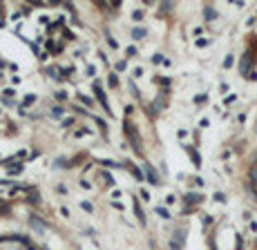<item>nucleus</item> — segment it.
Wrapping results in <instances>:
<instances>
[{
  "label": "nucleus",
  "instance_id": "39448f33",
  "mask_svg": "<svg viewBox=\"0 0 257 250\" xmlns=\"http://www.w3.org/2000/svg\"><path fill=\"white\" fill-rule=\"evenodd\" d=\"M134 212H137V217L141 223H146V217H143V210H141V206H139V201H134Z\"/></svg>",
  "mask_w": 257,
  "mask_h": 250
},
{
  "label": "nucleus",
  "instance_id": "ddd939ff",
  "mask_svg": "<svg viewBox=\"0 0 257 250\" xmlns=\"http://www.w3.org/2000/svg\"><path fill=\"white\" fill-rule=\"evenodd\" d=\"M152 63L157 65V63H161V54H157V56H152Z\"/></svg>",
  "mask_w": 257,
  "mask_h": 250
},
{
  "label": "nucleus",
  "instance_id": "f8f14e48",
  "mask_svg": "<svg viewBox=\"0 0 257 250\" xmlns=\"http://www.w3.org/2000/svg\"><path fill=\"white\" fill-rule=\"evenodd\" d=\"M206 18H215V11H213V9H206Z\"/></svg>",
  "mask_w": 257,
  "mask_h": 250
},
{
  "label": "nucleus",
  "instance_id": "9b49d317",
  "mask_svg": "<svg viewBox=\"0 0 257 250\" xmlns=\"http://www.w3.org/2000/svg\"><path fill=\"white\" fill-rule=\"evenodd\" d=\"M110 87H116V74H110Z\"/></svg>",
  "mask_w": 257,
  "mask_h": 250
},
{
  "label": "nucleus",
  "instance_id": "7ed1b4c3",
  "mask_svg": "<svg viewBox=\"0 0 257 250\" xmlns=\"http://www.w3.org/2000/svg\"><path fill=\"white\" fill-rule=\"evenodd\" d=\"M94 92H96V96H98V100L103 103V107L107 109V112H112V109H110V105H107V98H105V94L101 92V85H98V83L94 85Z\"/></svg>",
  "mask_w": 257,
  "mask_h": 250
},
{
  "label": "nucleus",
  "instance_id": "1a4fd4ad",
  "mask_svg": "<svg viewBox=\"0 0 257 250\" xmlns=\"http://www.w3.org/2000/svg\"><path fill=\"white\" fill-rule=\"evenodd\" d=\"M157 212H159L163 219H170V214H168V210H165V208H157Z\"/></svg>",
  "mask_w": 257,
  "mask_h": 250
},
{
  "label": "nucleus",
  "instance_id": "f257e3e1",
  "mask_svg": "<svg viewBox=\"0 0 257 250\" xmlns=\"http://www.w3.org/2000/svg\"><path fill=\"white\" fill-rule=\"evenodd\" d=\"M29 223H31V228H34V230H36L38 234H45V232H47V225H45L38 217H34V214L29 217Z\"/></svg>",
  "mask_w": 257,
  "mask_h": 250
},
{
  "label": "nucleus",
  "instance_id": "0eeeda50",
  "mask_svg": "<svg viewBox=\"0 0 257 250\" xmlns=\"http://www.w3.org/2000/svg\"><path fill=\"white\" fill-rule=\"evenodd\" d=\"M186 201H188V203H199L201 197H199V194H186Z\"/></svg>",
  "mask_w": 257,
  "mask_h": 250
},
{
  "label": "nucleus",
  "instance_id": "6e6552de",
  "mask_svg": "<svg viewBox=\"0 0 257 250\" xmlns=\"http://www.w3.org/2000/svg\"><path fill=\"white\" fill-rule=\"evenodd\" d=\"M103 181L107 185H114V179H112V174H107V172H103Z\"/></svg>",
  "mask_w": 257,
  "mask_h": 250
},
{
  "label": "nucleus",
  "instance_id": "9d476101",
  "mask_svg": "<svg viewBox=\"0 0 257 250\" xmlns=\"http://www.w3.org/2000/svg\"><path fill=\"white\" fill-rule=\"evenodd\" d=\"M81 208H83V210H87V212H92V203H87V201H83V203H81Z\"/></svg>",
  "mask_w": 257,
  "mask_h": 250
},
{
  "label": "nucleus",
  "instance_id": "423d86ee",
  "mask_svg": "<svg viewBox=\"0 0 257 250\" xmlns=\"http://www.w3.org/2000/svg\"><path fill=\"white\" fill-rule=\"evenodd\" d=\"M143 36H146V29H134V31H132V38H134V40H139V38H143Z\"/></svg>",
  "mask_w": 257,
  "mask_h": 250
},
{
  "label": "nucleus",
  "instance_id": "f03ea898",
  "mask_svg": "<svg viewBox=\"0 0 257 250\" xmlns=\"http://www.w3.org/2000/svg\"><path fill=\"white\" fill-rule=\"evenodd\" d=\"M183 239H186V232H183V230H179V232H177V237H174V239H172V248L174 250H179L181 246H183Z\"/></svg>",
  "mask_w": 257,
  "mask_h": 250
},
{
  "label": "nucleus",
  "instance_id": "20e7f679",
  "mask_svg": "<svg viewBox=\"0 0 257 250\" xmlns=\"http://www.w3.org/2000/svg\"><path fill=\"white\" fill-rule=\"evenodd\" d=\"M146 174H148V181H150L152 185H159V176L154 174V170L150 165H146Z\"/></svg>",
  "mask_w": 257,
  "mask_h": 250
}]
</instances>
